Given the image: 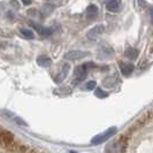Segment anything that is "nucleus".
Wrapping results in <instances>:
<instances>
[{
    "label": "nucleus",
    "mask_w": 153,
    "mask_h": 153,
    "mask_svg": "<svg viewBox=\"0 0 153 153\" xmlns=\"http://www.w3.org/2000/svg\"><path fill=\"white\" fill-rule=\"evenodd\" d=\"M96 85H97L96 81H89V82H86L84 84L83 90H85V91H91L92 89H96Z\"/></svg>",
    "instance_id": "6ab92c4d"
},
{
    "label": "nucleus",
    "mask_w": 153,
    "mask_h": 153,
    "mask_svg": "<svg viewBox=\"0 0 153 153\" xmlns=\"http://www.w3.org/2000/svg\"><path fill=\"white\" fill-rule=\"evenodd\" d=\"M149 10H150V16H151V22L153 23V6L149 8Z\"/></svg>",
    "instance_id": "b1692460"
},
{
    "label": "nucleus",
    "mask_w": 153,
    "mask_h": 153,
    "mask_svg": "<svg viewBox=\"0 0 153 153\" xmlns=\"http://www.w3.org/2000/svg\"><path fill=\"white\" fill-rule=\"evenodd\" d=\"M122 145H124V144H122V143H113L111 146H108L107 149H106V151H113V152H119V151H124L126 150V147L124 146H122Z\"/></svg>",
    "instance_id": "f8f14e48"
},
{
    "label": "nucleus",
    "mask_w": 153,
    "mask_h": 153,
    "mask_svg": "<svg viewBox=\"0 0 153 153\" xmlns=\"http://www.w3.org/2000/svg\"><path fill=\"white\" fill-rule=\"evenodd\" d=\"M152 117H153V108H152V109H150L147 113H145V114L143 115V116H142V117L138 120L137 123H136L135 126H136V127H140L142 124H145L147 121H150Z\"/></svg>",
    "instance_id": "1a4fd4ad"
},
{
    "label": "nucleus",
    "mask_w": 153,
    "mask_h": 153,
    "mask_svg": "<svg viewBox=\"0 0 153 153\" xmlns=\"http://www.w3.org/2000/svg\"><path fill=\"white\" fill-rule=\"evenodd\" d=\"M53 9H54L53 5H44V7H43V12H44V14H45V15H48Z\"/></svg>",
    "instance_id": "412c9836"
},
{
    "label": "nucleus",
    "mask_w": 153,
    "mask_h": 153,
    "mask_svg": "<svg viewBox=\"0 0 153 153\" xmlns=\"http://www.w3.org/2000/svg\"><path fill=\"white\" fill-rule=\"evenodd\" d=\"M104 1H105V2H106V4H107L108 1H111V0H104Z\"/></svg>",
    "instance_id": "a878e982"
},
{
    "label": "nucleus",
    "mask_w": 153,
    "mask_h": 153,
    "mask_svg": "<svg viewBox=\"0 0 153 153\" xmlns=\"http://www.w3.org/2000/svg\"><path fill=\"white\" fill-rule=\"evenodd\" d=\"M116 127H112V128H108L107 130H105L104 132H101L99 135L94 136V137L91 139V144L92 145H99V144H102L105 142H107L111 137H113L115 134H116Z\"/></svg>",
    "instance_id": "f257e3e1"
},
{
    "label": "nucleus",
    "mask_w": 153,
    "mask_h": 153,
    "mask_svg": "<svg viewBox=\"0 0 153 153\" xmlns=\"http://www.w3.org/2000/svg\"><path fill=\"white\" fill-rule=\"evenodd\" d=\"M138 53H139L138 50L134 48V47H128V48L126 50V52H124V55H126L128 59H130V60H135L138 56Z\"/></svg>",
    "instance_id": "9d476101"
},
{
    "label": "nucleus",
    "mask_w": 153,
    "mask_h": 153,
    "mask_svg": "<svg viewBox=\"0 0 153 153\" xmlns=\"http://www.w3.org/2000/svg\"><path fill=\"white\" fill-rule=\"evenodd\" d=\"M22 2L24 5H30L32 1H31V0H22Z\"/></svg>",
    "instance_id": "393cba45"
},
{
    "label": "nucleus",
    "mask_w": 153,
    "mask_h": 153,
    "mask_svg": "<svg viewBox=\"0 0 153 153\" xmlns=\"http://www.w3.org/2000/svg\"><path fill=\"white\" fill-rule=\"evenodd\" d=\"M119 66H120V70H121V74H122L123 76L126 77H129L132 74V71H134V65L132 63H129V62H120L119 63Z\"/></svg>",
    "instance_id": "0eeeda50"
},
{
    "label": "nucleus",
    "mask_w": 153,
    "mask_h": 153,
    "mask_svg": "<svg viewBox=\"0 0 153 153\" xmlns=\"http://www.w3.org/2000/svg\"><path fill=\"white\" fill-rule=\"evenodd\" d=\"M120 8V2L117 0H111L107 2V9L111 12H117Z\"/></svg>",
    "instance_id": "4468645a"
},
{
    "label": "nucleus",
    "mask_w": 153,
    "mask_h": 153,
    "mask_svg": "<svg viewBox=\"0 0 153 153\" xmlns=\"http://www.w3.org/2000/svg\"><path fill=\"white\" fill-rule=\"evenodd\" d=\"M136 2H137V7L138 8H144L146 6L145 0H136Z\"/></svg>",
    "instance_id": "4be33fe9"
},
{
    "label": "nucleus",
    "mask_w": 153,
    "mask_h": 153,
    "mask_svg": "<svg viewBox=\"0 0 153 153\" xmlns=\"http://www.w3.org/2000/svg\"><path fill=\"white\" fill-rule=\"evenodd\" d=\"M12 139H13V135L10 132H6V131L2 132V135H1V140L2 142L9 143V140H12Z\"/></svg>",
    "instance_id": "aec40b11"
},
{
    "label": "nucleus",
    "mask_w": 153,
    "mask_h": 153,
    "mask_svg": "<svg viewBox=\"0 0 153 153\" xmlns=\"http://www.w3.org/2000/svg\"><path fill=\"white\" fill-rule=\"evenodd\" d=\"M89 53L84 51H78V50H71L65 54V59L66 60H79L83 59L85 56H88Z\"/></svg>",
    "instance_id": "7ed1b4c3"
},
{
    "label": "nucleus",
    "mask_w": 153,
    "mask_h": 153,
    "mask_svg": "<svg viewBox=\"0 0 153 153\" xmlns=\"http://www.w3.org/2000/svg\"><path fill=\"white\" fill-rule=\"evenodd\" d=\"M100 56H111L113 55V48L111 47H102L100 50Z\"/></svg>",
    "instance_id": "f3484780"
},
{
    "label": "nucleus",
    "mask_w": 153,
    "mask_h": 153,
    "mask_svg": "<svg viewBox=\"0 0 153 153\" xmlns=\"http://www.w3.org/2000/svg\"><path fill=\"white\" fill-rule=\"evenodd\" d=\"M7 119H12L14 122L16 123V124H19V126H21V127H28V124H27V122L24 121V120H22L20 116H16V115H13L12 114V116H6Z\"/></svg>",
    "instance_id": "2eb2a0df"
},
{
    "label": "nucleus",
    "mask_w": 153,
    "mask_h": 153,
    "mask_svg": "<svg viewBox=\"0 0 153 153\" xmlns=\"http://www.w3.org/2000/svg\"><path fill=\"white\" fill-rule=\"evenodd\" d=\"M53 93L56 96H69L71 94V89H69L68 86H61V88L55 89Z\"/></svg>",
    "instance_id": "9b49d317"
},
{
    "label": "nucleus",
    "mask_w": 153,
    "mask_h": 153,
    "mask_svg": "<svg viewBox=\"0 0 153 153\" xmlns=\"http://www.w3.org/2000/svg\"><path fill=\"white\" fill-rule=\"evenodd\" d=\"M31 27L37 31V33H39V36H42V37H50L53 33V29H51V28H44V27L39 25L37 23L32 22L31 23Z\"/></svg>",
    "instance_id": "39448f33"
},
{
    "label": "nucleus",
    "mask_w": 153,
    "mask_h": 153,
    "mask_svg": "<svg viewBox=\"0 0 153 153\" xmlns=\"http://www.w3.org/2000/svg\"><path fill=\"white\" fill-rule=\"evenodd\" d=\"M88 69L89 68L86 67L85 63L75 68V70H74V79H73V85L74 86H76V85H78L79 83L83 82V79L88 75Z\"/></svg>",
    "instance_id": "f03ea898"
},
{
    "label": "nucleus",
    "mask_w": 153,
    "mask_h": 153,
    "mask_svg": "<svg viewBox=\"0 0 153 153\" xmlns=\"http://www.w3.org/2000/svg\"><path fill=\"white\" fill-rule=\"evenodd\" d=\"M94 94H96V97H98V98H100V99L108 97V92L104 91V90H102V89H100V88H96Z\"/></svg>",
    "instance_id": "a211bd4d"
},
{
    "label": "nucleus",
    "mask_w": 153,
    "mask_h": 153,
    "mask_svg": "<svg viewBox=\"0 0 153 153\" xmlns=\"http://www.w3.org/2000/svg\"><path fill=\"white\" fill-rule=\"evenodd\" d=\"M69 69H70V66H69V63H65L63 66H62V68L60 69V71H59V74L56 75V76L54 77V82L55 83H61L62 81L66 78V77L68 76V73H69Z\"/></svg>",
    "instance_id": "423d86ee"
},
{
    "label": "nucleus",
    "mask_w": 153,
    "mask_h": 153,
    "mask_svg": "<svg viewBox=\"0 0 153 153\" xmlns=\"http://www.w3.org/2000/svg\"><path fill=\"white\" fill-rule=\"evenodd\" d=\"M9 4H10L13 7L15 8V9H19V8H20V4H19L16 0H10V1H9Z\"/></svg>",
    "instance_id": "5701e85b"
},
{
    "label": "nucleus",
    "mask_w": 153,
    "mask_h": 153,
    "mask_svg": "<svg viewBox=\"0 0 153 153\" xmlns=\"http://www.w3.org/2000/svg\"><path fill=\"white\" fill-rule=\"evenodd\" d=\"M98 14V7L96 6V5H89L88 8H86V15L89 16V17H94V16Z\"/></svg>",
    "instance_id": "ddd939ff"
},
{
    "label": "nucleus",
    "mask_w": 153,
    "mask_h": 153,
    "mask_svg": "<svg viewBox=\"0 0 153 153\" xmlns=\"http://www.w3.org/2000/svg\"><path fill=\"white\" fill-rule=\"evenodd\" d=\"M37 63H38L40 67H44V68H48L51 65H52V60L50 56L47 55H39L37 58Z\"/></svg>",
    "instance_id": "6e6552de"
},
{
    "label": "nucleus",
    "mask_w": 153,
    "mask_h": 153,
    "mask_svg": "<svg viewBox=\"0 0 153 153\" xmlns=\"http://www.w3.org/2000/svg\"><path fill=\"white\" fill-rule=\"evenodd\" d=\"M21 35H22L24 38H28V39H33L35 38V33L33 31L30 30V29H21Z\"/></svg>",
    "instance_id": "dca6fc26"
},
{
    "label": "nucleus",
    "mask_w": 153,
    "mask_h": 153,
    "mask_svg": "<svg viewBox=\"0 0 153 153\" xmlns=\"http://www.w3.org/2000/svg\"><path fill=\"white\" fill-rule=\"evenodd\" d=\"M104 30H105L104 25L98 24V25L93 27L92 29H90V30H89V32H88V38L91 39V40H96L98 37H100V36L104 33Z\"/></svg>",
    "instance_id": "20e7f679"
}]
</instances>
